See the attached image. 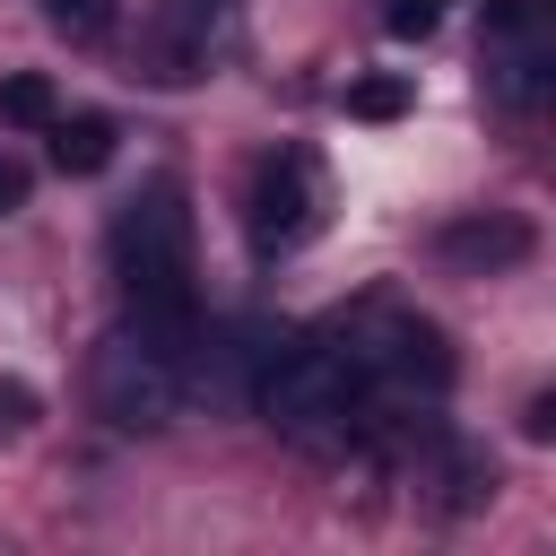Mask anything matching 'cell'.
<instances>
[{"mask_svg": "<svg viewBox=\"0 0 556 556\" xmlns=\"http://www.w3.org/2000/svg\"><path fill=\"white\" fill-rule=\"evenodd\" d=\"M252 408L287 443H304V452H348V443L374 434V391H365V374H356V356H348L339 330L278 339V356L252 382Z\"/></svg>", "mask_w": 556, "mask_h": 556, "instance_id": "obj_1", "label": "cell"}, {"mask_svg": "<svg viewBox=\"0 0 556 556\" xmlns=\"http://www.w3.org/2000/svg\"><path fill=\"white\" fill-rule=\"evenodd\" d=\"M339 339H348V356H356V374H365V391H374V417L382 408H434L443 391H452V339L426 321V313H400V304H365L356 321H339Z\"/></svg>", "mask_w": 556, "mask_h": 556, "instance_id": "obj_2", "label": "cell"}, {"mask_svg": "<svg viewBox=\"0 0 556 556\" xmlns=\"http://www.w3.org/2000/svg\"><path fill=\"white\" fill-rule=\"evenodd\" d=\"M87 408H96L104 426H122V434H156V426H174V417L191 408V391H182V356H174L156 330H139V321L104 330L96 356H87Z\"/></svg>", "mask_w": 556, "mask_h": 556, "instance_id": "obj_3", "label": "cell"}, {"mask_svg": "<svg viewBox=\"0 0 556 556\" xmlns=\"http://www.w3.org/2000/svg\"><path fill=\"white\" fill-rule=\"evenodd\" d=\"M486 96L504 113H539L556 96V9L547 0H486Z\"/></svg>", "mask_w": 556, "mask_h": 556, "instance_id": "obj_4", "label": "cell"}, {"mask_svg": "<svg viewBox=\"0 0 556 556\" xmlns=\"http://www.w3.org/2000/svg\"><path fill=\"white\" fill-rule=\"evenodd\" d=\"M235 0H156L148 35H139V78L148 87H191L235 52Z\"/></svg>", "mask_w": 556, "mask_h": 556, "instance_id": "obj_5", "label": "cell"}, {"mask_svg": "<svg viewBox=\"0 0 556 556\" xmlns=\"http://www.w3.org/2000/svg\"><path fill=\"white\" fill-rule=\"evenodd\" d=\"M321 226V165L304 148H269L252 165V191H243V235L261 261H287L304 235Z\"/></svg>", "mask_w": 556, "mask_h": 556, "instance_id": "obj_6", "label": "cell"}, {"mask_svg": "<svg viewBox=\"0 0 556 556\" xmlns=\"http://www.w3.org/2000/svg\"><path fill=\"white\" fill-rule=\"evenodd\" d=\"M434 252H443L452 269H469V278H495V269L530 261V226H521L513 208H486V217H452V226L434 235Z\"/></svg>", "mask_w": 556, "mask_h": 556, "instance_id": "obj_7", "label": "cell"}, {"mask_svg": "<svg viewBox=\"0 0 556 556\" xmlns=\"http://www.w3.org/2000/svg\"><path fill=\"white\" fill-rule=\"evenodd\" d=\"M43 130H52V165H61V174H78V182H87V174H104V165H113V148H122L113 113H52Z\"/></svg>", "mask_w": 556, "mask_h": 556, "instance_id": "obj_8", "label": "cell"}, {"mask_svg": "<svg viewBox=\"0 0 556 556\" xmlns=\"http://www.w3.org/2000/svg\"><path fill=\"white\" fill-rule=\"evenodd\" d=\"M408 104H417V78H400V70L348 78V122H400Z\"/></svg>", "mask_w": 556, "mask_h": 556, "instance_id": "obj_9", "label": "cell"}, {"mask_svg": "<svg viewBox=\"0 0 556 556\" xmlns=\"http://www.w3.org/2000/svg\"><path fill=\"white\" fill-rule=\"evenodd\" d=\"M52 113H61V96H52L43 70H9V78H0V122H9V130H43Z\"/></svg>", "mask_w": 556, "mask_h": 556, "instance_id": "obj_10", "label": "cell"}, {"mask_svg": "<svg viewBox=\"0 0 556 556\" xmlns=\"http://www.w3.org/2000/svg\"><path fill=\"white\" fill-rule=\"evenodd\" d=\"M43 17H52L70 43H104V35H113V0H43Z\"/></svg>", "mask_w": 556, "mask_h": 556, "instance_id": "obj_11", "label": "cell"}, {"mask_svg": "<svg viewBox=\"0 0 556 556\" xmlns=\"http://www.w3.org/2000/svg\"><path fill=\"white\" fill-rule=\"evenodd\" d=\"M443 26V0H382V35H400V43H426Z\"/></svg>", "mask_w": 556, "mask_h": 556, "instance_id": "obj_12", "label": "cell"}, {"mask_svg": "<svg viewBox=\"0 0 556 556\" xmlns=\"http://www.w3.org/2000/svg\"><path fill=\"white\" fill-rule=\"evenodd\" d=\"M0 426H9V434H17V426H35V382L0 374Z\"/></svg>", "mask_w": 556, "mask_h": 556, "instance_id": "obj_13", "label": "cell"}, {"mask_svg": "<svg viewBox=\"0 0 556 556\" xmlns=\"http://www.w3.org/2000/svg\"><path fill=\"white\" fill-rule=\"evenodd\" d=\"M26 191H35V174H26V165L0 148V217H17V208H26Z\"/></svg>", "mask_w": 556, "mask_h": 556, "instance_id": "obj_14", "label": "cell"}, {"mask_svg": "<svg viewBox=\"0 0 556 556\" xmlns=\"http://www.w3.org/2000/svg\"><path fill=\"white\" fill-rule=\"evenodd\" d=\"M521 434H530V443H547V434H556V391H530V408H521Z\"/></svg>", "mask_w": 556, "mask_h": 556, "instance_id": "obj_15", "label": "cell"}]
</instances>
